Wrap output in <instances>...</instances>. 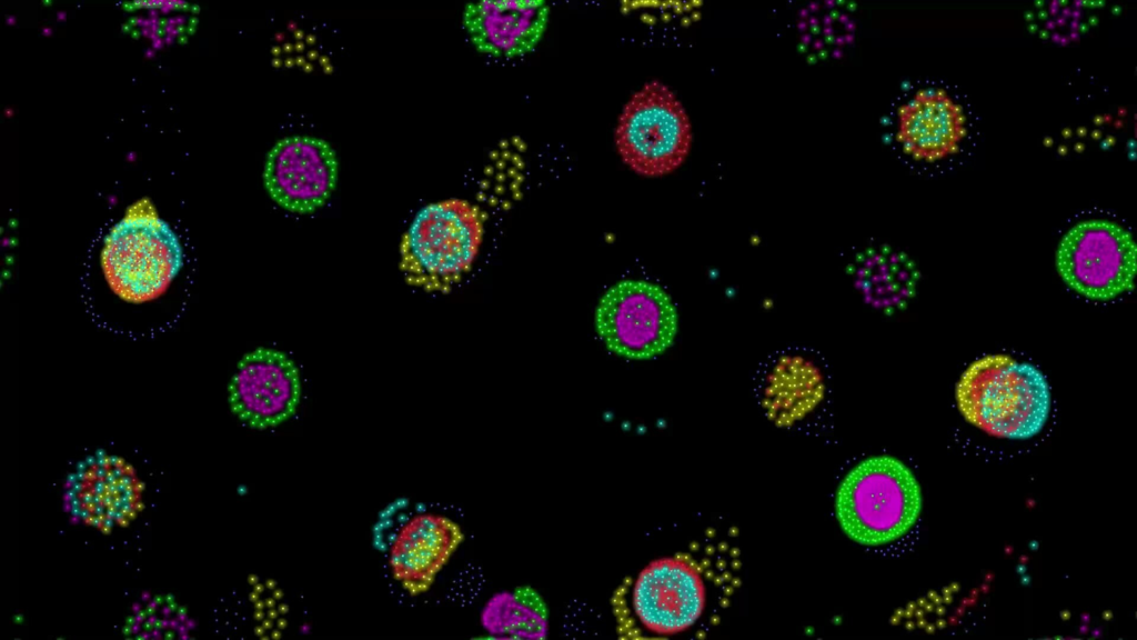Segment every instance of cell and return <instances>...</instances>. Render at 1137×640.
Returning a JSON list of instances; mask_svg holds the SVG:
<instances>
[{
  "mask_svg": "<svg viewBox=\"0 0 1137 640\" xmlns=\"http://www.w3.org/2000/svg\"><path fill=\"white\" fill-rule=\"evenodd\" d=\"M716 539L698 554L682 552L655 560L624 589L622 611L640 631L673 634L693 627L706 611L707 586L733 593L737 588L738 552Z\"/></svg>",
  "mask_w": 1137,
  "mask_h": 640,
  "instance_id": "6da1fadb",
  "label": "cell"
},
{
  "mask_svg": "<svg viewBox=\"0 0 1137 640\" xmlns=\"http://www.w3.org/2000/svg\"><path fill=\"white\" fill-rule=\"evenodd\" d=\"M962 414L985 432L1029 439L1050 410L1049 386L1039 369L1007 354H987L969 364L956 386Z\"/></svg>",
  "mask_w": 1137,
  "mask_h": 640,
  "instance_id": "7a4b0ae2",
  "label": "cell"
},
{
  "mask_svg": "<svg viewBox=\"0 0 1137 640\" xmlns=\"http://www.w3.org/2000/svg\"><path fill=\"white\" fill-rule=\"evenodd\" d=\"M835 516L854 542L877 547L893 542L916 523L922 508L919 484L912 471L891 456L869 457L842 480Z\"/></svg>",
  "mask_w": 1137,
  "mask_h": 640,
  "instance_id": "3957f363",
  "label": "cell"
},
{
  "mask_svg": "<svg viewBox=\"0 0 1137 640\" xmlns=\"http://www.w3.org/2000/svg\"><path fill=\"white\" fill-rule=\"evenodd\" d=\"M483 237L479 209L461 199L424 207L400 247V269L413 287L446 291L473 263Z\"/></svg>",
  "mask_w": 1137,
  "mask_h": 640,
  "instance_id": "277c9868",
  "label": "cell"
},
{
  "mask_svg": "<svg viewBox=\"0 0 1137 640\" xmlns=\"http://www.w3.org/2000/svg\"><path fill=\"white\" fill-rule=\"evenodd\" d=\"M692 138L683 103L657 80L646 82L631 96L614 132L623 162L644 177H662L680 168L688 156Z\"/></svg>",
  "mask_w": 1137,
  "mask_h": 640,
  "instance_id": "5b68a950",
  "label": "cell"
},
{
  "mask_svg": "<svg viewBox=\"0 0 1137 640\" xmlns=\"http://www.w3.org/2000/svg\"><path fill=\"white\" fill-rule=\"evenodd\" d=\"M102 261L108 281L119 296L144 301L159 296L177 277L183 252L165 221L134 216L122 219L109 232Z\"/></svg>",
  "mask_w": 1137,
  "mask_h": 640,
  "instance_id": "8992f818",
  "label": "cell"
},
{
  "mask_svg": "<svg viewBox=\"0 0 1137 640\" xmlns=\"http://www.w3.org/2000/svg\"><path fill=\"white\" fill-rule=\"evenodd\" d=\"M1056 267L1078 294L1097 301L1130 291L1137 271V249L1121 226L1101 219L1081 221L1061 238Z\"/></svg>",
  "mask_w": 1137,
  "mask_h": 640,
  "instance_id": "52a82bcc",
  "label": "cell"
},
{
  "mask_svg": "<svg viewBox=\"0 0 1137 640\" xmlns=\"http://www.w3.org/2000/svg\"><path fill=\"white\" fill-rule=\"evenodd\" d=\"M597 332L614 353L648 359L664 352L677 331L676 309L660 287L627 280L612 287L596 310Z\"/></svg>",
  "mask_w": 1137,
  "mask_h": 640,
  "instance_id": "ba28073f",
  "label": "cell"
},
{
  "mask_svg": "<svg viewBox=\"0 0 1137 640\" xmlns=\"http://www.w3.org/2000/svg\"><path fill=\"white\" fill-rule=\"evenodd\" d=\"M228 393L230 408L242 422L258 429L275 427L298 408L300 373L285 353L258 348L238 363Z\"/></svg>",
  "mask_w": 1137,
  "mask_h": 640,
  "instance_id": "9c48e42d",
  "label": "cell"
},
{
  "mask_svg": "<svg viewBox=\"0 0 1137 640\" xmlns=\"http://www.w3.org/2000/svg\"><path fill=\"white\" fill-rule=\"evenodd\" d=\"M338 177L332 148L312 137H289L269 152L264 183L271 198L282 208L306 213L322 207L331 196Z\"/></svg>",
  "mask_w": 1137,
  "mask_h": 640,
  "instance_id": "30bf717a",
  "label": "cell"
},
{
  "mask_svg": "<svg viewBox=\"0 0 1137 640\" xmlns=\"http://www.w3.org/2000/svg\"><path fill=\"white\" fill-rule=\"evenodd\" d=\"M462 533L449 518L429 511L400 517L386 538V559L393 578L410 594L425 592L449 561Z\"/></svg>",
  "mask_w": 1137,
  "mask_h": 640,
  "instance_id": "8fae6325",
  "label": "cell"
},
{
  "mask_svg": "<svg viewBox=\"0 0 1137 640\" xmlns=\"http://www.w3.org/2000/svg\"><path fill=\"white\" fill-rule=\"evenodd\" d=\"M550 9L542 0H501L469 3L463 24L473 46L496 58L532 51L541 41Z\"/></svg>",
  "mask_w": 1137,
  "mask_h": 640,
  "instance_id": "7c38bea8",
  "label": "cell"
},
{
  "mask_svg": "<svg viewBox=\"0 0 1137 640\" xmlns=\"http://www.w3.org/2000/svg\"><path fill=\"white\" fill-rule=\"evenodd\" d=\"M140 486L129 464L112 456L92 458L76 474L72 511L101 529L127 523L137 512Z\"/></svg>",
  "mask_w": 1137,
  "mask_h": 640,
  "instance_id": "4fadbf2b",
  "label": "cell"
},
{
  "mask_svg": "<svg viewBox=\"0 0 1137 640\" xmlns=\"http://www.w3.org/2000/svg\"><path fill=\"white\" fill-rule=\"evenodd\" d=\"M966 134L965 113L940 88L918 90L898 110L897 139L919 160H938L954 153Z\"/></svg>",
  "mask_w": 1137,
  "mask_h": 640,
  "instance_id": "5bb4252c",
  "label": "cell"
}]
</instances>
